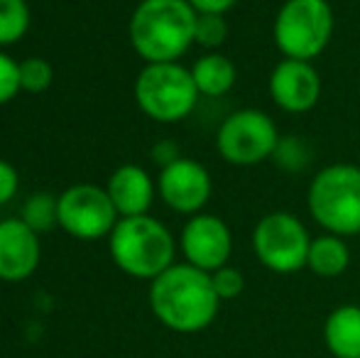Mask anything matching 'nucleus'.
<instances>
[{"label": "nucleus", "mask_w": 360, "mask_h": 358, "mask_svg": "<svg viewBox=\"0 0 360 358\" xmlns=\"http://www.w3.org/2000/svg\"><path fill=\"white\" fill-rule=\"evenodd\" d=\"M150 307L167 329L196 334L214 324L221 300L211 282V272L189 263H174L152 280Z\"/></svg>", "instance_id": "nucleus-1"}, {"label": "nucleus", "mask_w": 360, "mask_h": 358, "mask_svg": "<svg viewBox=\"0 0 360 358\" xmlns=\"http://www.w3.org/2000/svg\"><path fill=\"white\" fill-rule=\"evenodd\" d=\"M128 30L145 64L179 62L194 44L196 10L189 0H140Z\"/></svg>", "instance_id": "nucleus-2"}, {"label": "nucleus", "mask_w": 360, "mask_h": 358, "mask_svg": "<svg viewBox=\"0 0 360 358\" xmlns=\"http://www.w3.org/2000/svg\"><path fill=\"white\" fill-rule=\"evenodd\" d=\"M110 258L125 275L138 280H155L167 268L174 265L176 243L172 231L160 219L130 216L115 224L108 236Z\"/></svg>", "instance_id": "nucleus-3"}, {"label": "nucleus", "mask_w": 360, "mask_h": 358, "mask_svg": "<svg viewBox=\"0 0 360 358\" xmlns=\"http://www.w3.org/2000/svg\"><path fill=\"white\" fill-rule=\"evenodd\" d=\"M311 219L326 234L351 238L360 236V167L336 162L323 167L307 191Z\"/></svg>", "instance_id": "nucleus-4"}, {"label": "nucleus", "mask_w": 360, "mask_h": 358, "mask_svg": "<svg viewBox=\"0 0 360 358\" xmlns=\"http://www.w3.org/2000/svg\"><path fill=\"white\" fill-rule=\"evenodd\" d=\"M336 27L328 0H285L275 15L272 37L285 59L314 62L328 47Z\"/></svg>", "instance_id": "nucleus-5"}, {"label": "nucleus", "mask_w": 360, "mask_h": 358, "mask_svg": "<svg viewBox=\"0 0 360 358\" xmlns=\"http://www.w3.org/2000/svg\"><path fill=\"white\" fill-rule=\"evenodd\" d=\"M133 91L140 110L157 123H179L191 115L201 98L191 69L179 62L145 64Z\"/></svg>", "instance_id": "nucleus-6"}, {"label": "nucleus", "mask_w": 360, "mask_h": 358, "mask_svg": "<svg viewBox=\"0 0 360 358\" xmlns=\"http://www.w3.org/2000/svg\"><path fill=\"white\" fill-rule=\"evenodd\" d=\"M277 143L280 133L275 120L260 108L233 110L216 133L218 155L236 167H252L272 160Z\"/></svg>", "instance_id": "nucleus-7"}, {"label": "nucleus", "mask_w": 360, "mask_h": 358, "mask_svg": "<svg viewBox=\"0 0 360 358\" xmlns=\"http://www.w3.org/2000/svg\"><path fill=\"white\" fill-rule=\"evenodd\" d=\"M309 236L307 226L289 211H270L252 229V253L267 270L292 275L307 268Z\"/></svg>", "instance_id": "nucleus-8"}, {"label": "nucleus", "mask_w": 360, "mask_h": 358, "mask_svg": "<svg viewBox=\"0 0 360 358\" xmlns=\"http://www.w3.org/2000/svg\"><path fill=\"white\" fill-rule=\"evenodd\" d=\"M120 221L105 186L74 184L59 194V229L79 241H101Z\"/></svg>", "instance_id": "nucleus-9"}, {"label": "nucleus", "mask_w": 360, "mask_h": 358, "mask_svg": "<svg viewBox=\"0 0 360 358\" xmlns=\"http://www.w3.org/2000/svg\"><path fill=\"white\" fill-rule=\"evenodd\" d=\"M211 191H214V181L209 170L191 158H179L176 162L167 165L157 177V194L176 214H201L209 204Z\"/></svg>", "instance_id": "nucleus-10"}, {"label": "nucleus", "mask_w": 360, "mask_h": 358, "mask_svg": "<svg viewBox=\"0 0 360 358\" xmlns=\"http://www.w3.org/2000/svg\"><path fill=\"white\" fill-rule=\"evenodd\" d=\"M181 253L186 263L204 272H216L228 265L233 253V236L223 219L214 214H194L181 229Z\"/></svg>", "instance_id": "nucleus-11"}, {"label": "nucleus", "mask_w": 360, "mask_h": 358, "mask_svg": "<svg viewBox=\"0 0 360 358\" xmlns=\"http://www.w3.org/2000/svg\"><path fill=\"white\" fill-rule=\"evenodd\" d=\"M270 98L285 113H307L321 98V77L311 62L282 59L270 74Z\"/></svg>", "instance_id": "nucleus-12"}, {"label": "nucleus", "mask_w": 360, "mask_h": 358, "mask_svg": "<svg viewBox=\"0 0 360 358\" xmlns=\"http://www.w3.org/2000/svg\"><path fill=\"white\" fill-rule=\"evenodd\" d=\"M42 245L22 219L0 221V280L22 282L39 268Z\"/></svg>", "instance_id": "nucleus-13"}, {"label": "nucleus", "mask_w": 360, "mask_h": 358, "mask_svg": "<svg viewBox=\"0 0 360 358\" xmlns=\"http://www.w3.org/2000/svg\"><path fill=\"white\" fill-rule=\"evenodd\" d=\"M105 191H108L120 219H130V216H145L150 211L157 194V184L152 181L145 167L123 165L110 174Z\"/></svg>", "instance_id": "nucleus-14"}, {"label": "nucleus", "mask_w": 360, "mask_h": 358, "mask_svg": "<svg viewBox=\"0 0 360 358\" xmlns=\"http://www.w3.org/2000/svg\"><path fill=\"white\" fill-rule=\"evenodd\" d=\"M323 341L336 358H360V307H336L323 321Z\"/></svg>", "instance_id": "nucleus-15"}, {"label": "nucleus", "mask_w": 360, "mask_h": 358, "mask_svg": "<svg viewBox=\"0 0 360 358\" xmlns=\"http://www.w3.org/2000/svg\"><path fill=\"white\" fill-rule=\"evenodd\" d=\"M191 77L199 89L201 96H226L228 91L236 87L238 69L233 64V59H228L221 52H206L204 57H199L191 67Z\"/></svg>", "instance_id": "nucleus-16"}, {"label": "nucleus", "mask_w": 360, "mask_h": 358, "mask_svg": "<svg viewBox=\"0 0 360 358\" xmlns=\"http://www.w3.org/2000/svg\"><path fill=\"white\" fill-rule=\"evenodd\" d=\"M351 265V248L346 238L333 234H323L311 238L307 255V268L319 277H338Z\"/></svg>", "instance_id": "nucleus-17"}, {"label": "nucleus", "mask_w": 360, "mask_h": 358, "mask_svg": "<svg viewBox=\"0 0 360 358\" xmlns=\"http://www.w3.org/2000/svg\"><path fill=\"white\" fill-rule=\"evenodd\" d=\"M20 219L34 231V234H49L59 226V196L49 191H37L22 204Z\"/></svg>", "instance_id": "nucleus-18"}, {"label": "nucleus", "mask_w": 360, "mask_h": 358, "mask_svg": "<svg viewBox=\"0 0 360 358\" xmlns=\"http://www.w3.org/2000/svg\"><path fill=\"white\" fill-rule=\"evenodd\" d=\"M32 13L27 0H0V49L18 44L27 34Z\"/></svg>", "instance_id": "nucleus-19"}, {"label": "nucleus", "mask_w": 360, "mask_h": 358, "mask_svg": "<svg viewBox=\"0 0 360 358\" xmlns=\"http://www.w3.org/2000/svg\"><path fill=\"white\" fill-rule=\"evenodd\" d=\"M311 160H314V150L307 140L299 138V135H280V143H277L275 155H272V162L277 167L292 174L304 172L311 165Z\"/></svg>", "instance_id": "nucleus-20"}, {"label": "nucleus", "mask_w": 360, "mask_h": 358, "mask_svg": "<svg viewBox=\"0 0 360 358\" xmlns=\"http://www.w3.org/2000/svg\"><path fill=\"white\" fill-rule=\"evenodd\" d=\"M54 67L44 57H30L20 62V89L27 94H42L52 87Z\"/></svg>", "instance_id": "nucleus-21"}, {"label": "nucleus", "mask_w": 360, "mask_h": 358, "mask_svg": "<svg viewBox=\"0 0 360 358\" xmlns=\"http://www.w3.org/2000/svg\"><path fill=\"white\" fill-rule=\"evenodd\" d=\"M228 37V23L223 15H196L194 44L216 52Z\"/></svg>", "instance_id": "nucleus-22"}, {"label": "nucleus", "mask_w": 360, "mask_h": 358, "mask_svg": "<svg viewBox=\"0 0 360 358\" xmlns=\"http://www.w3.org/2000/svg\"><path fill=\"white\" fill-rule=\"evenodd\" d=\"M211 282H214V290L221 302L236 300L245 290V277H243V272L238 268H233V265H223L216 272H211Z\"/></svg>", "instance_id": "nucleus-23"}, {"label": "nucleus", "mask_w": 360, "mask_h": 358, "mask_svg": "<svg viewBox=\"0 0 360 358\" xmlns=\"http://www.w3.org/2000/svg\"><path fill=\"white\" fill-rule=\"evenodd\" d=\"M20 91V62L0 49V106L10 103Z\"/></svg>", "instance_id": "nucleus-24"}, {"label": "nucleus", "mask_w": 360, "mask_h": 358, "mask_svg": "<svg viewBox=\"0 0 360 358\" xmlns=\"http://www.w3.org/2000/svg\"><path fill=\"white\" fill-rule=\"evenodd\" d=\"M20 189V174L15 170V165H10L8 160H0V206L10 204L15 199Z\"/></svg>", "instance_id": "nucleus-25"}, {"label": "nucleus", "mask_w": 360, "mask_h": 358, "mask_svg": "<svg viewBox=\"0 0 360 358\" xmlns=\"http://www.w3.org/2000/svg\"><path fill=\"white\" fill-rule=\"evenodd\" d=\"M179 158H181L179 145H176L174 140H162V143H157L155 148H152V160H155L160 167H167V165L176 162Z\"/></svg>", "instance_id": "nucleus-26"}, {"label": "nucleus", "mask_w": 360, "mask_h": 358, "mask_svg": "<svg viewBox=\"0 0 360 358\" xmlns=\"http://www.w3.org/2000/svg\"><path fill=\"white\" fill-rule=\"evenodd\" d=\"M196 15H226L238 5V0H189Z\"/></svg>", "instance_id": "nucleus-27"}]
</instances>
